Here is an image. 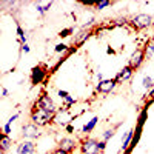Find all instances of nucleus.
Segmentation results:
<instances>
[{
  "instance_id": "1",
  "label": "nucleus",
  "mask_w": 154,
  "mask_h": 154,
  "mask_svg": "<svg viewBox=\"0 0 154 154\" xmlns=\"http://www.w3.org/2000/svg\"><path fill=\"white\" fill-rule=\"evenodd\" d=\"M54 116L53 112H48L45 109H38V108H32L31 112V120L32 123H35L37 126H46L48 123H51L54 120Z\"/></svg>"
},
{
  "instance_id": "2",
  "label": "nucleus",
  "mask_w": 154,
  "mask_h": 154,
  "mask_svg": "<svg viewBox=\"0 0 154 154\" xmlns=\"http://www.w3.org/2000/svg\"><path fill=\"white\" fill-rule=\"evenodd\" d=\"M34 108H38V109H45V111H48V112H53V114H56L59 109H57V106H56V103L53 102V99H51L48 94H42L40 97H38V100L34 103Z\"/></svg>"
},
{
  "instance_id": "3",
  "label": "nucleus",
  "mask_w": 154,
  "mask_h": 154,
  "mask_svg": "<svg viewBox=\"0 0 154 154\" xmlns=\"http://www.w3.org/2000/svg\"><path fill=\"white\" fill-rule=\"evenodd\" d=\"M130 23H131V26L134 29H145V28L151 26V25L154 23V19L148 14H139V16L133 17Z\"/></svg>"
},
{
  "instance_id": "4",
  "label": "nucleus",
  "mask_w": 154,
  "mask_h": 154,
  "mask_svg": "<svg viewBox=\"0 0 154 154\" xmlns=\"http://www.w3.org/2000/svg\"><path fill=\"white\" fill-rule=\"evenodd\" d=\"M80 151L82 154H100V146H99V140L96 139H83L82 140V145H80Z\"/></svg>"
},
{
  "instance_id": "5",
  "label": "nucleus",
  "mask_w": 154,
  "mask_h": 154,
  "mask_svg": "<svg viewBox=\"0 0 154 154\" xmlns=\"http://www.w3.org/2000/svg\"><path fill=\"white\" fill-rule=\"evenodd\" d=\"M45 75H46V66H45V65H37V66H34L32 71H31V82H32L34 85L40 83V82L45 79Z\"/></svg>"
},
{
  "instance_id": "6",
  "label": "nucleus",
  "mask_w": 154,
  "mask_h": 154,
  "mask_svg": "<svg viewBox=\"0 0 154 154\" xmlns=\"http://www.w3.org/2000/svg\"><path fill=\"white\" fill-rule=\"evenodd\" d=\"M22 134L25 139H37L40 136V131H38V126L35 123H26L22 128Z\"/></svg>"
},
{
  "instance_id": "7",
  "label": "nucleus",
  "mask_w": 154,
  "mask_h": 154,
  "mask_svg": "<svg viewBox=\"0 0 154 154\" xmlns=\"http://www.w3.org/2000/svg\"><path fill=\"white\" fill-rule=\"evenodd\" d=\"M143 60H145V53H143V49H136L134 53L131 54V57H130V63H128V65L133 66L134 69H137V68L142 66Z\"/></svg>"
},
{
  "instance_id": "8",
  "label": "nucleus",
  "mask_w": 154,
  "mask_h": 154,
  "mask_svg": "<svg viewBox=\"0 0 154 154\" xmlns=\"http://www.w3.org/2000/svg\"><path fill=\"white\" fill-rule=\"evenodd\" d=\"M133 72H134V68H133V66H130V65L123 66V68L119 71V74L114 77L116 83H122V82L130 80V79H131V75H133Z\"/></svg>"
},
{
  "instance_id": "9",
  "label": "nucleus",
  "mask_w": 154,
  "mask_h": 154,
  "mask_svg": "<svg viewBox=\"0 0 154 154\" xmlns=\"http://www.w3.org/2000/svg\"><path fill=\"white\" fill-rule=\"evenodd\" d=\"M116 85H117V83H116V80H114V79H112V80H111V79H109V80H100V82L97 83L96 89H97L99 93L108 94V93H111L112 89L116 88Z\"/></svg>"
},
{
  "instance_id": "10",
  "label": "nucleus",
  "mask_w": 154,
  "mask_h": 154,
  "mask_svg": "<svg viewBox=\"0 0 154 154\" xmlns=\"http://www.w3.org/2000/svg\"><path fill=\"white\" fill-rule=\"evenodd\" d=\"M34 152H35V145L31 140H25L17 146V154H34Z\"/></svg>"
},
{
  "instance_id": "11",
  "label": "nucleus",
  "mask_w": 154,
  "mask_h": 154,
  "mask_svg": "<svg viewBox=\"0 0 154 154\" xmlns=\"http://www.w3.org/2000/svg\"><path fill=\"white\" fill-rule=\"evenodd\" d=\"M59 149L65 151V152H72V151L75 149V142H74V139H69V137L62 139L60 142H59Z\"/></svg>"
},
{
  "instance_id": "12",
  "label": "nucleus",
  "mask_w": 154,
  "mask_h": 154,
  "mask_svg": "<svg viewBox=\"0 0 154 154\" xmlns=\"http://www.w3.org/2000/svg\"><path fill=\"white\" fill-rule=\"evenodd\" d=\"M133 139H134V131L130 130L126 133L125 139H123V145H122V149H126L128 151V146H130V143H133Z\"/></svg>"
},
{
  "instance_id": "13",
  "label": "nucleus",
  "mask_w": 154,
  "mask_h": 154,
  "mask_svg": "<svg viewBox=\"0 0 154 154\" xmlns=\"http://www.w3.org/2000/svg\"><path fill=\"white\" fill-rule=\"evenodd\" d=\"M51 5H53V2H38V3H35V8L40 14H45V12L51 8Z\"/></svg>"
},
{
  "instance_id": "14",
  "label": "nucleus",
  "mask_w": 154,
  "mask_h": 154,
  "mask_svg": "<svg viewBox=\"0 0 154 154\" xmlns=\"http://www.w3.org/2000/svg\"><path fill=\"white\" fill-rule=\"evenodd\" d=\"M143 53H145V59H151L152 54H154V40L148 42L143 48Z\"/></svg>"
},
{
  "instance_id": "15",
  "label": "nucleus",
  "mask_w": 154,
  "mask_h": 154,
  "mask_svg": "<svg viewBox=\"0 0 154 154\" xmlns=\"http://www.w3.org/2000/svg\"><path fill=\"white\" fill-rule=\"evenodd\" d=\"M97 120H99L97 117H93L91 120H89V122H88V123H86V125L82 128V133H91V131L94 130V126H96Z\"/></svg>"
},
{
  "instance_id": "16",
  "label": "nucleus",
  "mask_w": 154,
  "mask_h": 154,
  "mask_svg": "<svg viewBox=\"0 0 154 154\" xmlns=\"http://www.w3.org/2000/svg\"><path fill=\"white\" fill-rule=\"evenodd\" d=\"M17 37H19L20 45H26V34H25V31L22 29L20 25H17Z\"/></svg>"
},
{
  "instance_id": "17",
  "label": "nucleus",
  "mask_w": 154,
  "mask_h": 154,
  "mask_svg": "<svg viewBox=\"0 0 154 154\" xmlns=\"http://www.w3.org/2000/svg\"><path fill=\"white\" fill-rule=\"evenodd\" d=\"M0 145H2V152H5V151L9 148V145H11V139H9V136L3 134V136H2V142H0Z\"/></svg>"
},
{
  "instance_id": "18",
  "label": "nucleus",
  "mask_w": 154,
  "mask_h": 154,
  "mask_svg": "<svg viewBox=\"0 0 154 154\" xmlns=\"http://www.w3.org/2000/svg\"><path fill=\"white\" fill-rule=\"evenodd\" d=\"M143 88H146V89H152L154 88V80L151 79L149 75L143 77Z\"/></svg>"
},
{
  "instance_id": "19",
  "label": "nucleus",
  "mask_w": 154,
  "mask_h": 154,
  "mask_svg": "<svg viewBox=\"0 0 154 154\" xmlns=\"http://www.w3.org/2000/svg\"><path fill=\"white\" fill-rule=\"evenodd\" d=\"M89 35H91V31H86V32L83 31V32H80V35L77 37V43H79V45H80V43H83Z\"/></svg>"
},
{
  "instance_id": "20",
  "label": "nucleus",
  "mask_w": 154,
  "mask_h": 154,
  "mask_svg": "<svg viewBox=\"0 0 154 154\" xmlns=\"http://www.w3.org/2000/svg\"><path fill=\"white\" fill-rule=\"evenodd\" d=\"M109 5H111V2L105 0V2H100V3L94 5V8H96V9H103V8H106V6H109Z\"/></svg>"
},
{
  "instance_id": "21",
  "label": "nucleus",
  "mask_w": 154,
  "mask_h": 154,
  "mask_svg": "<svg viewBox=\"0 0 154 154\" xmlns=\"http://www.w3.org/2000/svg\"><path fill=\"white\" fill-rule=\"evenodd\" d=\"M112 136H114V130H106V131L103 133V136H102V137H103V140L106 142V140H109Z\"/></svg>"
},
{
  "instance_id": "22",
  "label": "nucleus",
  "mask_w": 154,
  "mask_h": 154,
  "mask_svg": "<svg viewBox=\"0 0 154 154\" xmlns=\"http://www.w3.org/2000/svg\"><path fill=\"white\" fill-rule=\"evenodd\" d=\"M72 31H74V28H66V29H62L59 35H60V37H66V35H69Z\"/></svg>"
},
{
  "instance_id": "23",
  "label": "nucleus",
  "mask_w": 154,
  "mask_h": 154,
  "mask_svg": "<svg viewBox=\"0 0 154 154\" xmlns=\"http://www.w3.org/2000/svg\"><path fill=\"white\" fill-rule=\"evenodd\" d=\"M56 51L59 53V51H66V45H63V43H59L57 46H56Z\"/></svg>"
},
{
  "instance_id": "24",
  "label": "nucleus",
  "mask_w": 154,
  "mask_h": 154,
  "mask_svg": "<svg viewBox=\"0 0 154 154\" xmlns=\"http://www.w3.org/2000/svg\"><path fill=\"white\" fill-rule=\"evenodd\" d=\"M152 102H154V88H152L151 91H149V102H148V103H146V106H148L149 103H152Z\"/></svg>"
},
{
  "instance_id": "25",
  "label": "nucleus",
  "mask_w": 154,
  "mask_h": 154,
  "mask_svg": "<svg viewBox=\"0 0 154 154\" xmlns=\"http://www.w3.org/2000/svg\"><path fill=\"white\" fill-rule=\"evenodd\" d=\"M59 96H60V99H63V100H65V99H66L69 94H68L66 91H62V89H60V91H59Z\"/></svg>"
},
{
  "instance_id": "26",
  "label": "nucleus",
  "mask_w": 154,
  "mask_h": 154,
  "mask_svg": "<svg viewBox=\"0 0 154 154\" xmlns=\"http://www.w3.org/2000/svg\"><path fill=\"white\" fill-rule=\"evenodd\" d=\"M3 131H5V134L8 136V134L11 133V125H8V123H6V125L3 126Z\"/></svg>"
},
{
  "instance_id": "27",
  "label": "nucleus",
  "mask_w": 154,
  "mask_h": 154,
  "mask_svg": "<svg viewBox=\"0 0 154 154\" xmlns=\"http://www.w3.org/2000/svg\"><path fill=\"white\" fill-rule=\"evenodd\" d=\"M22 49L25 51V53H29V46L28 45H22Z\"/></svg>"
},
{
  "instance_id": "28",
  "label": "nucleus",
  "mask_w": 154,
  "mask_h": 154,
  "mask_svg": "<svg viewBox=\"0 0 154 154\" xmlns=\"http://www.w3.org/2000/svg\"><path fill=\"white\" fill-rule=\"evenodd\" d=\"M2 94H3L2 97H6V96H8V89H6V88H2Z\"/></svg>"
},
{
  "instance_id": "29",
  "label": "nucleus",
  "mask_w": 154,
  "mask_h": 154,
  "mask_svg": "<svg viewBox=\"0 0 154 154\" xmlns=\"http://www.w3.org/2000/svg\"><path fill=\"white\" fill-rule=\"evenodd\" d=\"M53 154H68V152H65V151H62V149H56Z\"/></svg>"
}]
</instances>
